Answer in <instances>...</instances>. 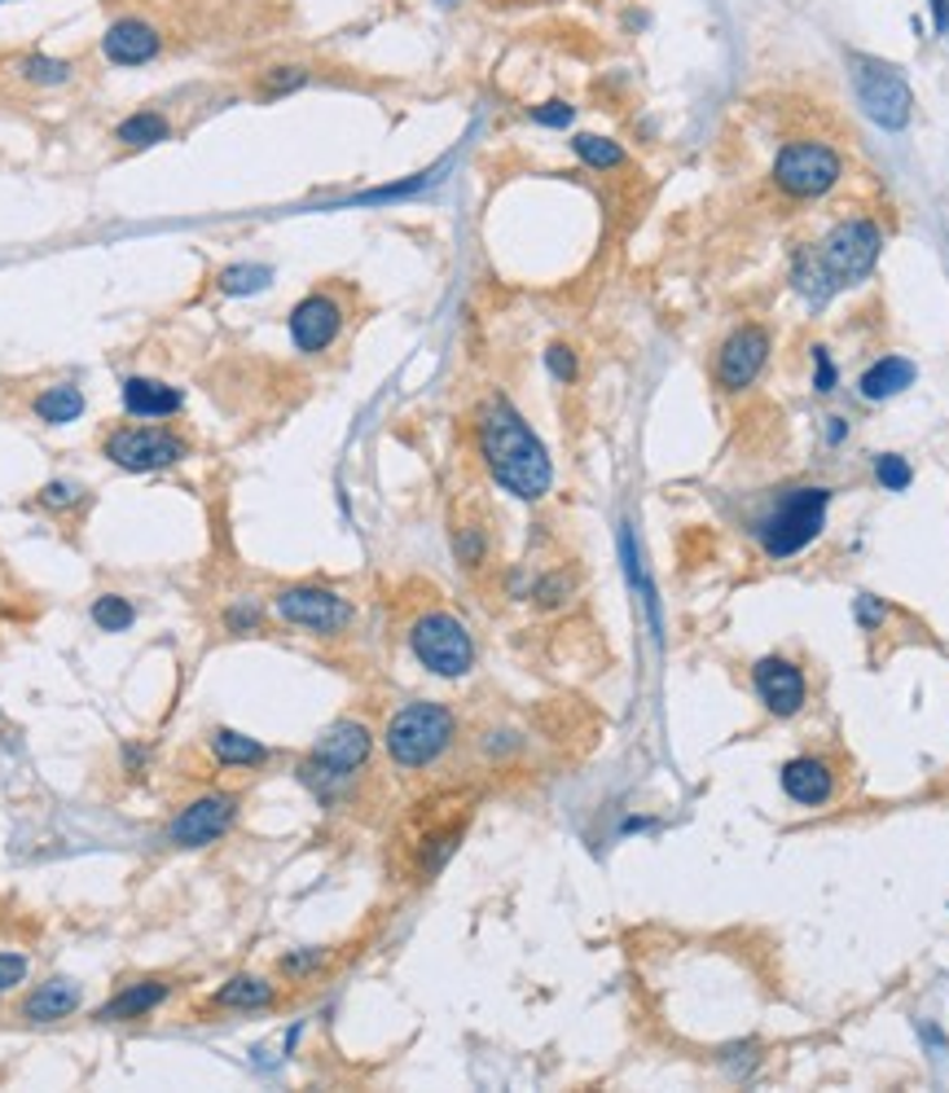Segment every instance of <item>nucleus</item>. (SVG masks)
Returning a JSON list of instances; mask_svg holds the SVG:
<instances>
[{
    "label": "nucleus",
    "instance_id": "23",
    "mask_svg": "<svg viewBox=\"0 0 949 1093\" xmlns=\"http://www.w3.org/2000/svg\"><path fill=\"white\" fill-rule=\"evenodd\" d=\"M168 137H172V124L159 110H141V115H133V119H124L115 128V141L128 146V150H150V146H164Z\"/></svg>",
    "mask_w": 949,
    "mask_h": 1093
},
{
    "label": "nucleus",
    "instance_id": "10",
    "mask_svg": "<svg viewBox=\"0 0 949 1093\" xmlns=\"http://www.w3.org/2000/svg\"><path fill=\"white\" fill-rule=\"evenodd\" d=\"M277 615L295 628H308V633H321V637H335L352 624V606L348 597H339L335 588H317V584H295V588H282L273 597Z\"/></svg>",
    "mask_w": 949,
    "mask_h": 1093
},
{
    "label": "nucleus",
    "instance_id": "40",
    "mask_svg": "<svg viewBox=\"0 0 949 1093\" xmlns=\"http://www.w3.org/2000/svg\"><path fill=\"white\" fill-rule=\"evenodd\" d=\"M563 593H568V575H559V580H546V584L537 588L541 606H555V602H563Z\"/></svg>",
    "mask_w": 949,
    "mask_h": 1093
},
{
    "label": "nucleus",
    "instance_id": "6",
    "mask_svg": "<svg viewBox=\"0 0 949 1093\" xmlns=\"http://www.w3.org/2000/svg\"><path fill=\"white\" fill-rule=\"evenodd\" d=\"M409 646L418 655V664L435 677H466L475 668V641L466 633L462 619H453L449 611H426L422 619H413L409 628Z\"/></svg>",
    "mask_w": 949,
    "mask_h": 1093
},
{
    "label": "nucleus",
    "instance_id": "28",
    "mask_svg": "<svg viewBox=\"0 0 949 1093\" xmlns=\"http://www.w3.org/2000/svg\"><path fill=\"white\" fill-rule=\"evenodd\" d=\"M133 619H137V611H133V602L119 597V593H106V597L93 602V624H97L102 633H124V628H133Z\"/></svg>",
    "mask_w": 949,
    "mask_h": 1093
},
{
    "label": "nucleus",
    "instance_id": "33",
    "mask_svg": "<svg viewBox=\"0 0 949 1093\" xmlns=\"http://www.w3.org/2000/svg\"><path fill=\"white\" fill-rule=\"evenodd\" d=\"M571 119H576V110H571L568 102H546V106H533V124H541V128H568Z\"/></svg>",
    "mask_w": 949,
    "mask_h": 1093
},
{
    "label": "nucleus",
    "instance_id": "16",
    "mask_svg": "<svg viewBox=\"0 0 949 1093\" xmlns=\"http://www.w3.org/2000/svg\"><path fill=\"white\" fill-rule=\"evenodd\" d=\"M782 790H787V799H795L804 808H818V804H826L835 795V773L818 755H795V760L782 764Z\"/></svg>",
    "mask_w": 949,
    "mask_h": 1093
},
{
    "label": "nucleus",
    "instance_id": "37",
    "mask_svg": "<svg viewBox=\"0 0 949 1093\" xmlns=\"http://www.w3.org/2000/svg\"><path fill=\"white\" fill-rule=\"evenodd\" d=\"M546 364H550V373H555L559 382H571V378H576V357H571V348H563V343H555V348L546 352Z\"/></svg>",
    "mask_w": 949,
    "mask_h": 1093
},
{
    "label": "nucleus",
    "instance_id": "31",
    "mask_svg": "<svg viewBox=\"0 0 949 1093\" xmlns=\"http://www.w3.org/2000/svg\"><path fill=\"white\" fill-rule=\"evenodd\" d=\"M875 475H879V484H884L888 492H906V488H910V479H915L910 461H906V457H897V453L875 457Z\"/></svg>",
    "mask_w": 949,
    "mask_h": 1093
},
{
    "label": "nucleus",
    "instance_id": "36",
    "mask_svg": "<svg viewBox=\"0 0 949 1093\" xmlns=\"http://www.w3.org/2000/svg\"><path fill=\"white\" fill-rule=\"evenodd\" d=\"M321 962H326L321 948H304V953H286V957H282V970H286V975H308V970H317Z\"/></svg>",
    "mask_w": 949,
    "mask_h": 1093
},
{
    "label": "nucleus",
    "instance_id": "30",
    "mask_svg": "<svg viewBox=\"0 0 949 1093\" xmlns=\"http://www.w3.org/2000/svg\"><path fill=\"white\" fill-rule=\"evenodd\" d=\"M435 181V172H422V177H409V181L400 184H382V189H366V193H357L352 202L357 206H375V202H396V198H409V193H418V189H426V184Z\"/></svg>",
    "mask_w": 949,
    "mask_h": 1093
},
{
    "label": "nucleus",
    "instance_id": "8",
    "mask_svg": "<svg viewBox=\"0 0 949 1093\" xmlns=\"http://www.w3.org/2000/svg\"><path fill=\"white\" fill-rule=\"evenodd\" d=\"M840 172H844L840 155L831 146H822V141H791L773 159V181L791 198H822L831 184L840 181Z\"/></svg>",
    "mask_w": 949,
    "mask_h": 1093
},
{
    "label": "nucleus",
    "instance_id": "26",
    "mask_svg": "<svg viewBox=\"0 0 949 1093\" xmlns=\"http://www.w3.org/2000/svg\"><path fill=\"white\" fill-rule=\"evenodd\" d=\"M571 150H576V159H580V163H589V168H598V172H611V168H624V150H620L615 141H607V137H593V132H580V137L571 141Z\"/></svg>",
    "mask_w": 949,
    "mask_h": 1093
},
{
    "label": "nucleus",
    "instance_id": "2",
    "mask_svg": "<svg viewBox=\"0 0 949 1093\" xmlns=\"http://www.w3.org/2000/svg\"><path fill=\"white\" fill-rule=\"evenodd\" d=\"M879 229L871 220H840L813 251H800L795 255V286L800 295H809L813 304H826L835 290L844 286H857L875 273V259H879Z\"/></svg>",
    "mask_w": 949,
    "mask_h": 1093
},
{
    "label": "nucleus",
    "instance_id": "18",
    "mask_svg": "<svg viewBox=\"0 0 949 1093\" xmlns=\"http://www.w3.org/2000/svg\"><path fill=\"white\" fill-rule=\"evenodd\" d=\"M168 993H172V984H164V979H146V984H133V988H124V993H115L102 1010H97V1019H106V1023H119V1019H141V1015H150V1010H159L164 1001H168Z\"/></svg>",
    "mask_w": 949,
    "mask_h": 1093
},
{
    "label": "nucleus",
    "instance_id": "38",
    "mask_svg": "<svg viewBox=\"0 0 949 1093\" xmlns=\"http://www.w3.org/2000/svg\"><path fill=\"white\" fill-rule=\"evenodd\" d=\"M40 501H44L49 510H66V506L80 501V488H75V484H49V488L40 492Z\"/></svg>",
    "mask_w": 949,
    "mask_h": 1093
},
{
    "label": "nucleus",
    "instance_id": "25",
    "mask_svg": "<svg viewBox=\"0 0 949 1093\" xmlns=\"http://www.w3.org/2000/svg\"><path fill=\"white\" fill-rule=\"evenodd\" d=\"M18 71H22V79L27 84H40V88H57V84H66L71 79V62L66 57H49V53H27L22 62H18Z\"/></svg>",
    "mask_w": 949,
    "mask_h": 1093
},
{
    "label": "nucleus",
    "instance_id": "24",
    "mask_svg": "<svg viewBox=\"0 0 949 1093\" xmlns=\"http://www.w3.org/2000/svg\"><path fill=\"white\" fill-rule=\"evenodd\" d=\"M273 984L268 979H255V975H238V979H229L220 993H215V1006H224V1010H264V1006H273Z\"/></svg>",
    "mask_w": 949,
    "mask_h": 1093
},
{
    "label": "nucleus",
    "instance_id": "4",
    "mask_svg": "<svg viewBox=\"0 0 949 1093\" xmlns=\"http://www.w3.org/2000/svg\"><path fill=\"white\" fill-rule=\"evenodd\" d=\"M453 733L457 721L444 703H409L387 721L382 746L400 768H426L453 746Z\"/></svg>",
    "mask_w": 949,
    "mask_h": 1093
},
{
    "label": "nucleus",
    "instance_id": "11",
    "mask_svg": "<svg viewBox=\"0 0 949 1093\" xmlns=\"http://www.w3.org/2000/svg\"><path fill=\"white\" fill-rule=\"evenodd\" d=\"M233 821H238V795H202L181 808V817L168 826V839L177 848H202L229 835Z\"/></svg>",
    "mask_w": 949,
    "mask_h": 1093
},
{
    "label": "nucleus",
    "instance_id": "1",
    "mask_svg": "<svg viewBox=\"0 0 949 1093\" xmlns=\"http://www.w3.org/2000/svg\"><path fill=\"white\" fill-rule=\"evenodd\" d=\"M479 453L488 475L519 501H541L555 484L546 444L533 435V426L506 395H488L479 408Z\"/></svg>",
    "mask_w": 949,
    "mask_h": 1093
},
{
    "label": "nucleus",
    "instance_id": "19",
    "mask_svg": "<svg viewBox=\"0 0 949 1093\" xmlns=\"http://www.w3.org/2000/svg\"><path fill=\"white\" fill-rule=\"evenodd\" d=\"M75 1006H80V984H75V979H49V984H40V988L22 1001V1019H31V1023H53V1019H66Z\"/></svg>",
    "mask_w": 949,
    "mask_h": 1093
},
{
    "label": "nucleus",
    "instance_id": "7",
    "mask_svg": "<svg viewBox=\"0 0 949 1093\" xmlns=\"http://www.w3.org/2000/svg\"><path fill=\"white\" fill-rule=\"evenodd\" d=\"M853 84H857V102L862 110L888 128V132H901L910 124V110H915V97L906 88V79L888 66V62H875V57H853Z\"/></svg>",
    "mask_w": 949,
    "mask_h": 1093
},
{
    "label": "nucleus",
    "instance_id": "13",
    "mask_svg": "<svg viewBox=\"0 0 949 1093\" xmlns=\"http://www.w3.org/2000/svg\"><path fill=\"white\" fill-rule=\"evenodd\" d=\"M765 361H769V330H760V326L735 330L721 343V352H717V382H721V391L752 386L757 373L765 369Z\"/></svg>",
    "mask_w": 949,
    "mask_h": 1093
},
{
    "label": "nucleus",
    "instance_id": "35",
    "mask_svg": "<svg viewBox=\"0 0 949 1093\" xmlns=\"http://www.w3.org/2000/svg\"><path fill=\"white\" fill-rule=\"evenodd\" d=\"M27 979V957L22 953H0V993L18 988Z\"/></svg>",
    "mask_w": 949,
    "mask_h": 1093
},
{
    "label": "nucleus",
    "instance_id": "41",
    "mask_svg": "<svg viewBox=\"0 0 949 1093\" xmlns=\"http://www.w3.org/2000/svg\"><path fill=\"white\" fill-rule=\"evenodd\" d=\"M857 619H862L866 628H875V624L884 619V606H879L875 597H857Z\"/></svg>",
    "mask_w": 949,
    "mask_h": 1093
},
{
    "label": "nucleus",
    "instance_id": "21",
    "mask_svg": "<svg viewBox=\"0 0 949 1093\" xmlns=\"http://www.w3.org/2000/svg\"><path fill=\"white\" fill-rule=\"evenodd\" d=\"M35 417L44 422V426H66V422H75L80 413H84V395H80V386H71V382H57V386H44L40 395H35Z\"/></svg>",
    "mask_w": 949,
    "mask_h": 1093
},
{
    "label": "nucleus",
    "instance_id": "42",
    "mask_svg": "<svg viewBox=\"0 0 949 1093\" xmlns=\"http://www.w3.org/2000/svg\"><path fill=\"white\" fill-rule=\"evenodd\" d=\"M848 435V422L844 417H826V444H840Z\"/></svg>",
    "mask_w": 949,
    "mask_h": 1093
},
{
    "label": "nucleus",
    "instance_id": "3",
    "mask_svg": "<svg viewBox=\"0 0 949 1093\" xmlns=\"http://www.w3.org/2000/svg\"><path fill=\"white\" fill-rule=\"evenodd\" d=\"M826 506H831V492L826 488H787L765 514L757 519V541L769 558H791L809 545L822 523H826Z\"/></svg>",
    "mask_w": 949,
    "mask_h": 1093
},
{
    "label": "nucleus",
    "instance_id": "29",
    "mask_svg": "<svg viewBox=\"0 0 949 1093\" xmlns=\"http://www.w3.org/2000/svg\"><path fill=\"white\" fill-rule=\"evenodd\" d=\"M304 84H308V66H268V71L260 75V97L268 102V97L295 93V88H304Z\"/></svg>",
    "mask_w": 949,
    "mask_h": 1093
},
{
    "label": "nucleus",
    "instance_id": "9",
    "mask_svg": "<svg viewBox=\"0 0 949 1093\" xmlns=\"http://www.w3.org/2000/svg\"><path fill=\"white\" fill-rule=\"evenodd\" d=\"M186 453H190V444L181 435L164 431V426H119V431L106 435V457L119 470H133V475L177 466Z\"/></svg>",
    "mask_w": 949,
    "mask_h": 1093
},
{
    "label": "nucleus",
    "instance_id": "39",
    "mask_svg": "<svg viewBox=\"0 0 949 1093\" xmlns=\"http://www.w3.org/2000/svg\"><path fill=\"white\" fill-rule=\"evenodd\" d=\"M813 364H818L813 391H818V395H831V391H835V364H831V357H826V348H813Z\"/></svg>",
    "mask_w": 949,
    "mask_h": 1093
},
{
    "label": "nucleus",
    "instance_id": "34",
    "mask_svg": "<svg viewBox=\"0 0 949 1093\" xmlns=\"http://www.w3.org/2000/svg\"><path fill=\"white\" fill-rule=\"evenodd\" d=\"M224 628H229V633H255V628H260V606H251V602L229 606V611H224Z\"/></svg>",
    "mask_w": 949,
    "mask_h": 1093
},
{
    "label": "nucleus",
    "instance_id": "15",
    "mask_svg": "<svg viewBox=\"0 0 949 1093\" xmlns=\"http://www.w3.org/2000/svg\"><path fill=\"white\" fill-rule=\"evenodd\" d=\"M752 681H757V694L760 703L778 717V721H787V717H795L800 708H804V699H809V686H804V672L791 664V659H778V655H769V659H760L757 672H752Z\"/></svg>",
    "mask_w": 949,
    "mask_h": 1093
},
{
    "label": "nucleus",
    "instance_id": "20",
    "mask_svg": "<svg viewBox=\"0 0 949 1093\" xmlns=\"http://www.w3.org/2000/svg\"><path fill=\"white\" fill-rule=\"evenodd\" d=\"M915 364L906 361V357H884V361H875L866 373H862V382H857V391L866 395V400H893V395H901L910 382H915Z\"/></svg>",
    "mask_w": 949,
    "mask_h": 1093
},
{
    "label": "nucleus",
    "instance_id": "32",
    "mask_svg": "<svg viewBox=\"0 0 949 1093\" xmlns=\"http://www.w3.org/2000/svg\"><path fill=\"white\" fill-rule=\"evenodd\" d=\"M453 545H457V558H462V566H479V562H484V553H488L484 528H462Z\"/></svg>",
    "mask_w": 949,
    "mask_h": 1093
},
{
    "label": "nucleus",
    "instance_id": "43",
    "mask_svg": "<svg viewBox=\"0 0 949 1093\" xmlns=\"http://www.w3.org/2000/svg\"><path fill=\"white\" fill-rule=\"evenodd\" d=\"M932 4V18H937V31L949 35V0H928Z\"/></svg>",
    "mask_w": 949,
    "mask_h": 1093
},
{
    "label": "nucleus",
    "instance_id": "12",
    "mask_svg": "<svg viewBox=\"0 0 949 1093\" xmlns=\"http://www.w3.org/2000/svg\"><path fill=\"white\" fill-rule=\"evenodd\" d=\"M339 330H344V308H339L335 295H321V290H317V295L299 299L295 312H291V343H295L304 357L326 352V348L339 339Z\"/></svg>",
    "mask_w": 949,
    "mask_h": 1093
},
{
    "label": "nucleus",
    "instance_id": "22",
    "mask_svg": "<svg viewBox=\"0 0 949 1093\" xmlns=\"http://www.w3.org/2000/svg\"><path fill=\"white\" fill-rule=\"evenodd\" d=\"M211 755H215L224 768H251V764H264V760H268V751H264L255 737L238 733V729H215V733H211Z\"/></svg>",
    "mask_w": 949,
    "mask_h": 1093
},
{
    "label": "nucleus",
    "instance_id": "27",
    "mask_svg": "<svg viewBox=\"0 0 949 1093\" xmlns=\"http://www.w3.org/2000/svg\"><path fill=\"white\" fill-rule=\"evenodd\" d=\"M273 282V268L268 264H233L220 273V290L224 295H255Z\"/></svg>",
    "mask_w": 949,
    "mask_h": 1093
},
{
    "label": "nucleus",
    "instance_id": "14",
    "mask_svg": "<svg viewBox=\"0 0 949 1093\" xmlns=\"http://www.w3.org/2000/svg\"><path fill=\"white\" fill-rule=\"evenodd\" d=\"M102 53H106L110 66H146V62H155V57L164 53V35H159L155 22L128 13V18H115V22L106 26Z\"/></svg>",
    "mask_w": 949,
    "mask_h": 1093
},
{
    "label": "nucleus",
    "instance_id": "17",
    "mask_svg": "<svg viewBox=\"0 0 949 1093\" xmlns=\"http://www.w3.org/2000/svg\"><path fill=\"white\" fill-rule=\"evenodd\" d=\"M124 408L133 417H168L181 408V391L159 378H124Z\"/></svg>",
    "mask_w": 949,
    "mask_h": 1093
},
{
    "label": "nucleus",
    "instance_id": "5",
    "mask_svg": "<svg viewBox=\"0 0 949 1093\" xmlns=\"http://www.w3.org/2000/svg\"><path fill=\"white\" fill-rule=\"evenodd\" d=\"M370 751H375L370 729L357 725V721H339V725H330L321 737H317L313 755L299 764V782L313 786L321 799H330V795L370 760Z\"/></svg>",
    "mask_w": 949,
    "mask_h": 1093
}]
</instances>
